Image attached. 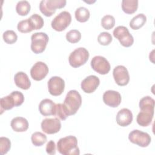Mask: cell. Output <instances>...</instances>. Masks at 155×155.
Here are the masks:
<instances>
[{"instance_id": "obj_32", "label": "cell", "mask_w": 155, "mask_h": 155, "mask_svg": "<svg viewBox=\"0 0 155 155\" xmlns=\"http://www.w3.org/2000/svg\"><path fill=\"white\" fill-rule=\"evenodd\" d=\"M17 28L19 31L23 33L31 32L33 30L31 24L28 21V18L25 20H22L19 21L18 24Z\"/></svg>"}, {"instance_id": "obj_5", "label": "cell", "mask_w": 155, "mask_h": 155, "mask_svg": "<svg viewBox=\"0 0 155 155\" xmlns=\"http://www.w3.org/2000/svg\"><path fill=\"white\" fill-rule=\"evenodd\" d=\"M88 51L84 47H79L70 53L68 58V62L71 67L78 68L85 64L88 61Z\"/></svg>"}, {"instance_id": "obj_28", "label": "cell", "mask_w": 155, "mask_h": 155, "mask_svg": "<svg viewBox=\"0 0 155 155\" xmlns=\"http://www.w3.org/2000/svg\"><path fill=\"white\" fill-rule=\"evenodd\" d=\"M30 4L27 1H20L16 6V11L21 16H26L30 10Z\"/></svg>"}, {"instance_id": "obj_11", "label": "cell", "mask_w": 155, "mask_h": 155, "mask_svg": "<svg viewBox=\"0 0 155 155\" xmlns=\"http://www.w3.org/2000/svg\"><path fill=\"white\" fill-rule=\"evenodd\" d=\"M113 78L116 83L119 86H125L130 81V75L127 68L123 65H117L113 71Z\"/></svg>"}, {"instance_id": "obj_24", "label": "cell", "mask_w": 155, "mask_h": 155, "mask_svg": "<svg viewBox=\"0 0 155 155\" xmlns=\"http://www.w3.org/2000/svg\"><path fill=\"white\" fill-rule=\"evenodd\" d=\"M1 111V114L5 110H11L12 108L15 107V101L12 96L10 94L8 96L3 97L0 99Z\"/></svg>"}, {"instance_id": "obj_25", "label": "cell", "mask_w": 155, "mask_h": 155, "mask_svg": "<svg viewBox=\"0 0 155 155\" xmlns=\"http://www.w3.org/2000/svg\"><path fill=\"white\" fill-rule=\"evenodd\" d=\"M90 13L85 7H80L75 11L76 19L80 22H85L87 21L90 18Z\"/></svg>"}, {"instance_id": "obj_17", "label": "cell", "mask_w": 155, "mask_h": 155, "mask_svg": "<svg viewBox=\"0 0 155 155\" xmlns=\"http://www.w3.org/2000/svg\"><path fill=\"white\" fill-rule=\"evenodd\" d=\"M117 124L121 127H127L133 121L132 112L128 108H122L117 113L116 117Z\"/></svg>"}, {"instance_id": "obj_27", "label": "cell", "mask_w": 155, "mask_h": 155, "mask_svg": "<svg viewBox=\"0 0 155 155\" xmlns=\"http://www.w3.org/2000/svg\"><path fill=\"white\" fill-rule=\"evenodd\" d=\"M31 140L35 146L41 147L47 142V136L41 132L36 131L32 134Z\"/></svg>"}, {"instance_id": "obj_31", "label": "cell", "mask_w": 155, "mask_h": 155, "mask_svg": "<svg viewBox=\"0 0 155 155\" xmlns=\"http://www.w3.org/2000/svg\"><path fill=\"white\" fill-rule=\"evenodd\" d=\"M2 38L5 42L8 44H12L16 42L18 36L13 30H7L4 32Z\"/></svg>"}, {"instance_id": "obj_19", "label": "cell", "mask_w": 155, "mask_h": 155, "mask_svg": "<svg viewBox=\"0 0 155 155\" xmlns=\"http://www.w3.org/2000/svg\"><path fill=\"white\" fill-rule=\"evenodd\" d=\"M153 116V111L140 110L137 116L136 121L139 125L142 127H147L151 123Z\"/></svg>"}, {"instance_id": "obj_22", "label": "cell", "mask_w": 155, "mask_h": 155, "mask_svg": "<svg viewBox=\"0 0 155 155\" xmlns=\"http://www.w3.org/2000/svg\"><path fill=\"white\" fill-rule=\"evenodd\" d=\"M147 17L143 13H139L134 16L130 22V26L133 30H138L144 25Z\"/></svg>"}, {"instance_id": "obj_9", "label": "cell", "mask_w": 155, "mask_h": 155, "mask_svg": "<svg viewBox=\"0 0 155 155\" xmlns=\"http://www.w3.org/2000/svg\"><path fill=\"white\" fill-rule=\"evenodd\" d=\"M91 68L101 74H107L111 68L110 64L106 58L102 56H96L91 61Z\"/></svg>"}, {"instance_id": "obj_29", "label": "cell", "mask_w": 155, "mask_h": 155, "mask_svg": "<svg viewBox=\"0 0 155 155\" xmlns=\"http://www.w3.org/2000/svg\"><path fill=\"white\" fill-rule=\"evenodd\" d=\"M115 25L114 18L110 15L104 16L101 19V25L105 30L111 29Z\"/></svg>"}, {"instance_id": "obj_30", "label": "cell", "mask_w": 155, "mask_h": 155, "mask_svg": "<svg viewBox=\"0 0 155 155\" xmlns=\"http://www.w3.org/2000/svg\"><path fill=\"white\" fill-rule=\"evenodd\" d=\"M81 38V33L78 30H71L66 34V39L70 43H77Z\"/></svg>"}, {"instance_id": "obj_37", "label": "cell", "mask_w": 155, "mask_h": 155, "mask_svg": "<svg viewBox=\"0 0 155 155\" xmlns=\"http://www.w3.org/2000/svg\"><path fill=\"white\" fill-rule=\"evenodd\" d=\"M45 150L47 154H50V155H53L55 154L56 153V145L55 143L53 140H50L47 145H46V148H45Z\"/></svg>"}, {"instance_id": "obj_15", "label": "cell", "mask_w": 155, "mask_h": 155, "mask_svg": "<svg viewBox=\"0 0 155 155\" xmlns=\"http://www.w3.org/2000/svg\"><path fill=\"white\" fill-rule=\"evenodd\" d=\"M100 84L99 79L94 75H90L85 78L81 82L82 90L86 93L94 92Z\"/></svg>"}, {"instance_id": "obj_35", "label": "cell", "mask_w": 155, "mask_h": 155, "mask_svg": "<svg viewBox=\"0 0 155 155\" xmlns=\"http://www.w3.org/2000/svg\"><path fill=\"white\" fill-rule=\"evenodd\" d=\"M56 116L59 119L61 120H65L68 116L67 115L66 111L64 108L63 104H56Z\"/></svg>"}, {"instance_id": "obj_20", "label": "cell", "mask_w": 155, "mask_h": 155, "mask_svg": "<svg viewBox=\"0 0 155 155\" xmlns=\"http://www.w3.org/2000/svg\"><path fill=\"white\" fill-rule=\"evenodd\" d=\"M10 125L16 132H24L28 128V120L23 117H14L11 121Z\"/></svg>"}, {"instance_id": "obj_23", "label": "cell", "mask_w": 155, "mask_h": 155, "mask_svg": "<svg viewBox=\"0 0 155 155\" xmlns=\"http://www.w3.org/2000/svg\"><path fill=\"white\" fill-rule=\"evenodd\" d=\"M154 99L149 96L142 97L139 101V108L140 110H151L154 111Z\"/></svg>"}, {"instance_id": "obj_10", "label": "cell", "mask_w": 155, "mask_h": 155, "mask_svg": "<svg viewBox=\"0 0 155 155\" xmlns=\"http://www.w3.org/2000/svg\"><path fill=\"white\" fill-rule=\"evenodd\" d=\"M48 90L50 94L57 96L61 95L65 88L64 80L59 76H53L48 81Z\"/></svg>"}, {"instance_id": "obj_33", "label": "cell", "mask_w": 155, "mask_h": 155, "mask_svg": "<svg viewBox=\"0 0 155 155\" xmlns=\"http://www.w3.org/2000/svg\"><path fill=\"white\" fill-rule=\"evenodd\" d=\"M113 40L111 35L107 31H104L101 33L97 36L98 42L102 45H109Z\"/></svg>"}, {"instance_id": "obj_7", "label": "cell", "mask_w": 155, "mask_h": 155, "mask_svg": "<svg viewBox=\"0 0 155 155\" xmlns=\"http://www.w3.org/2000/svg\"><path fill=\"white\" fill-rule=\"evenodd\" d=\"M113 36L117 39L120 44L125 47L131 46L134 42V38L130 33L128 29L122 25L117 26L113 30Z\"/></svg>"}, {"instance_id": "obj_26", "label": "cell", "mask_w": 155, "mask_h": 155, "mask_svg": "<svg viewBox=\"0 0 155 155\" xmlns=\"http://www.w3.org/2000/svg\"><path fill=\"white\" fill-rule=\"evenodd\" d=\"M28 21L33 30H39L44 26V21L41 16L38 14H33L29 18Z\"/></svg>"}, {"instance_id": "obj_13", "label": "cell", "mask_w": 155, "mask_h": 155, "mask_svg": "<svg viewBox=\"0 0 155 155\" xmlns=\"http://www.w3.org/2000/svg\"><path fill=\"white\" fill-rule=\"evenodd\" d=\"M48 73V67L42 61L36 62L31 68L30 75L33 79L39 81L42 80Z\"/></svg>"}, {"instance_id": "obj_8", "label": "cell", "mask_w": 155, "mask_h": 155, "mask_svg": "<svg viewBox=\"0 0 155 155\" xmlns=\"http://www.w3.org/2000/svg\"><path fill=\"white\" fill-rule=\"evenodd\" d=\"M130 141L141 147H148L151 140V136L147 133L143 132L139 130H133L128 135Z\"/></svg>"}, {"instance_id": "obj_34", "label": "cell", "mask_w": 155, "mask_h": 155, "mask_svg": "<svg viewBox=\"0 0 155 155\" xmlns=\"http://www.w3.org/2000/svg\"><path fill=\"white\" fill-rule=\"evenodd\" d=\"M11 148V142L10 139L5 137H0V150L1 154H6Z\"/></svg>"}, {"instance_id": "obj_1", "label": "cell", "mask_w": 155, "mask_h": 155, "mask_svg": "<svg viewBox=\"0 0 155 155\" xmlns=\"http://www.w3.org/2000/svg\"><path fill=\"white\" fill-rule=\"evenodd\" d=\"M59 153L63 155H79V148L78 147L77 138L74 136H68L61 138L57 143Z\"/></svg>"}, {"instance_id": "obj_2", "label": "cell", "mask_w": 155, "mask_h": 155, "mask_svg": "<svg viewBox=\"0 0 155 155\" xmlns=\"http://www.w3.org/2000/svg\"><path fill=\"white\" fill-rule=\"evenodd\" d=\"M82 104V97L79 93L75 90H70L65 98L63 105L67 115L71 116L76 113Z\"/></svg>"}, {"instance_id": "obj_4", "label": "cell", "mask_w": 155, "mask_h": 155, "mask_svg": "<svg viewBox=\"0 0 155 155\" xmlns=\"http://www.w3.org/2000/svg\"><path fill=\"white\" fill-rule=\"evenodd\" d=\"M31 50L35 54L42 53L47 45L49 38L44 32H36L31 36Z\"/></svg>"}, {"instance_id": "obj_18", "label": "cell", "mask_w": 155, "mask_h": 155, "mask_svg": "<svg viewBox=\"0 0 155 155\" xmlns=\"http://www.w3.org/2000/svg\"><path fill=\"white\" fill-rule=\"evenodd\" d=\"M14 81L16 85L22 90H28L31 86V82L28 75L22 71H19L15 74Z\"/></svg>"}, {"instance_id": "obj_36", "label": "cell", "mask_w": 155, "mask_h": 155, "mask_svg": "<svg viewBox=\"0 0 155 155\" xmlns=\"http://www.w3.org/2000/svg\"><path fill=\"white\" fill-rule=\"evenodd\" d=\"M10 94L13 97L15 107H18L22 104L24 101V96L21 92L18 91H13L10 93Z\"/></svg>"}, {"instance_id": "obj_3", "label": "cell", "mask_w": 155, "mask_h": 155, "mask_svg": "<svg viewBox=\"0 0 155 155\" xmlns=\"http://www.w3.org/2000/svg\"><path fill=\"white\" fill-rule=\"evenodd\" d=\"M65 0H42L39 4L41 12L47 17L52 16L56 8H62L66 5Z\"/></svg>"}, {"instance_id": "obj_12", "label": "cell", "mask_w": 155, "mask_h": 155, "mask_svg": "<svg viewBox=\"0 0 155 155\" xmlns=\"http://www.w3.org/2000/svg\"><path fill=\"white\" fill-rule=\"evenodd\" d=\"M41 128L42 131L48 134L58 133L61 128V123L59 119L55 118H45L41 122Z\"/></svg>"}, {"instance_id": "obj_14", "label": "cell", "mask_w": 155, "mask_h": 155, "mask_svg": "<svg viewBox=\"0 0 155 155\" xmlns=\"http://www.w3.org/2000/svg\"><path fill=\"white\" fill-rule=\"evenodd\" d=\"M120 94L114 90H107L103 94L104 102L109 107L115 108L118 107L121 102Z\"/></svg>"}, {"instance_id": "obj_16", "label": "cell", "mask_w": 155, "mask_h": 155, "mask_svg": "<svg viewBox=\"0 0 155 155\" xmlns=\"http://www.w3.org/2000/svg\"><path fill=\"white\" fill-rule=\"evenodd\" d=\"M39 110L40 113L44 116H55L56 104L50 99H44L39 103Z\"/></svg>"}, {"instance_id": "obj_6", "label": "cell", "mask_w": 155, "mask_h": 155, "mask_svg": "<svg viewBox=\"0 0 155 155\" xmlns=\"http://www.w3.org/2000/svg\"><path fill=\"white\" fill-rule=\"evenodd\" d=\"M71 22V14L67 11H63L54 17L51 21V25L54 30L57 31H62L68 27Z\"/></svg>"}, {"instance_id": "obj_21", "label": "cell", "mask_w": 155, "mask_h": 155, "mask_svg": "<svg viewBox=\"0 0 155 155\" xmlns=\"http://www.w3.org/2000/svg\"><path fill=\"white\" fill-rule=\"evenodd\" d=\"M122 9L127 14H133L136 12L138 7L137 0H123Z\"/></svg>"}]
</instances>
